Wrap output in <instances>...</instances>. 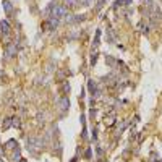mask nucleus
Returning a JSON list of instances; mask_svg holds the SVG:
<instances>
[{"mask_svg": "<svg viewBox=\"0 0 162 162\" xmlns=\"http://www.w3.org/2000/svg\"><path fill=\"white\" fill-rule=\"evenodd\" d=\"M42 147H44V141H42L40 138H34V136L28 138V151H29L33 156H36L37 151H40Z\"/></svg>", "mask_w": 162, "mask_h": 162, "instance_id": "2", "label": "nucleus"}, {"mask_svg": "<svg viewBox=\"0 0 162 162\" xmlns=\"http://www.w3.org/2000/svg\"><path fill=\"white\" fill-rule=\"evenodd\" d=\"M16 55V42H10L7 44V49H5V58H11V57Z\"/></svg>", "mask_w": 162, "mask_h": 162, "instance_id": "4", "label": "nucleus"}, {"mask_svg": "<svg viewBox=\"0 0 162 162\" xmlns=\"http://www.w3.org/2000/svg\"><path fill=\"white\" fill-rule=\"evenodd\" d=\"M84 20V15H73V16H66L65 18V21L66 23H80V21H83Z\"/></svg>", "mask_w": 162, "mask_h": 162, "instance_id": "5", "label": "nucleus"}, {"mask_svg": "<svg viewBox=\"0 0 162 162\" xmlns=\"http://www.w3.org/2000/svg\"><path fill=\"white\" fill-rule=\"evenodd\" d=\"M47 13H50V16H55V18H63V16H66V13H68V7L66 5H60V3H57V2H52L50 5H49V8H47Z\"/></svg>", "mask_w": 162, "mask_h": 162, "instance_id": "1", "label": "nucleus"}, {"mask_svg": "<svg viewBox=\"0 0 162 162\" xmlns=\"http://www.w3.org/2000/svg\"><path fill=\"white\" fill-rule=\"evenodd\" d=\"M106 62L109 63V65L112 66V68H115V65H117V60H114L112 57H106Z\"/></svg>", "mask_w": 162, "mask_h": 162, "instance_id": "12", "label": "nucleus"}, {"mask_svg": "<svg viewBox=\"0 0 162 162\" xmlns=\"http://www.w3.org/2000/svg\"><path fill=\"white\" fill-rule=\"evenodd\" d=\"M97 62V52H92L91 54V65H96Z\"/></svg>", "mask_w": 162, "mask_h": 162, "instance_id": "14", "label": "nucleus"}, {"mask_svg": "<svg viewBox=\"0 0 162 162\" xmlns=\"http://www.w3.org/2000/svg\"><path fill=\"white\" fill-rule=\"evenodd\" d=\"M20 162H28V161H26V159H21V161Z\"/></svg>", "mask_w": 162, "mask_h": 162, "instance_id": "20", "label": "nucleus"}, {"mask_svg": "<svg viewBox=\"0 0 162 162\" xmlns=\"http://www.w3.org/2000/svg\"><path fill=\"white\" fill-rule=\"evenodd\" d=\"M21 125V122L18 117H11V127H20Z\"/></svg>", "mask_w": 162, "mask_h": 162, "instance_id": "11", "label": "nucleus"}, {"mask_svg": "<svg viewBox=\"0 0 162 162\" xmlns=\"http://www.w3.org/2000/svg\"><path fill=\"white\" fill-rule=\"evenodd\" d=\"M99 39H101V29L96 31V37H94V42H92V46H94V47L99 46Z\"/></svg>", "mask_w": 162, "mask_h": 162, "instance_id": "9", "label": "nucleus"}, {"mask_svg": "<svg viewBox=\"0 0 162 162\" xmlns=\"http://www.w3.org/2000/svg\"><path fill=\"white\" fill-rule=\"evenodd\" d=\"M10 127H11V118H7L5 123H3V128L7 130V128H10Z\"/></svg>", "mask_w": 162, "mask_h": 162, "instance_id": "16", "label": "nucleus"}, {"mask_svg": "<svg viewBox=\"0 0 162 162\" xmlns=\"http://www.w3.org/2000/svg\"><path fill=\"white\" fill-rule=\"evenodd\" d=\"M123 2H125V0H117V2H115V7H118V5H123Z\"/></svg>", "mask_w": 162, "mask_h": 162, "instance_id": "19", "label": "nucleus"}, {"mask_svg": "<svg viewBox=\"0 0 162 162\" xmlns=\"http://www.w3.org/2000/svg\"><path fill=\"white\" fill-rule=\"evenodd\" d=\"M7 147H10V149H15V147H18V143H16L15 139H10V141L7 143Z\"/></svg>", "mask_w": 162, "mask_h": 162, "instance_id": "13", "label": "nucleus"}, {"mask_svg": "<svg viewBox=\"0 0 162 162\" xmlns=\"http://www.w3.org/2000/svg\"><path fill=\"white\" fill-rule=\"evenodd\" d=\"M3 10H5L7 15H10L11 11H13V3L8 2V0H5V2H3Z\"/></svg>", "mask_w": 162, "mask_h": 162, "instance_id": "8", "label": "nucleus"}, {"mask_svg": "<svg viewBox=\"0 0 162 162\" xmlns=\"http://www.w3.org/2000/svg\"><path fill=\"white\" fill-rule=\"evenodd\" d=\"M65 3H66V5L75 7V5H78V0H65Z\"/></svg>", "mask_w": 162, "mask_h": 162, "instance_id": "15", "label": "nucleus"}, {"mask_svg": "<svg viewBox=\"0 0 162 162\" xmlns=\"http://www.w3.org/2000/svg\"><path fill=\"white\" fill-rule=\"evenodd\" d=\"M62 91H63V94H68V92H70V84H68V81H63V84H62Z\"/></svg>", "mask_w": 162, "mask_h": 162, "instance_id": "10", "label": "nucleus"}, {"mask_svg": "<svg viewBox=\"0 0 162 162\" xmlns=\"http://www.w3.org/2000/svg\"><path fill=\"white\" fill-rule=\"evenodd\" d=\"M0 29H2L3 34H8V33H10V23L7 20H2L0 21Z\"/></svg>", "mask_w": 162, "mask_h": 162, "instance_id": "6", "label": "nucleus"}, {"mask_svg": "<svg viewBox=\"0 0 162 162\" xmlns=\"http://www.w3.org/2000/svg\"><path fill=\"white\" fill-rule=\"evenodd\" d=\"M84 157H86V159H91V147H88V149H86V152H84Z\"/></svg>", "mask_w": 162, "mask_h": 162, "instance_id": "17", "label": "nucleus"}, {"mask_svg": "<svg viewBox=\"0 0 162 162\" xmlns=\"http://www.w3.org/2000/svg\"><path fill=\"white\" fill-rule=\"evenodd\" d=\"M92 2H94V0H83V3H84V5H91Z\"/></svg>", "mask_w": 162, "mask_h": 162, "instance_id": "18", "label": "nucleus"}, {"mask_svg": "<svg viewBox=\"0 0 162 162\" xmlns=\"http://www.w3.org/2000/svg\"><path fill=\"white\" fill-rule=\"evenodd\" d=\"M11 161H13V162H20L21 161V149H20V147H15V149H13Z\"/></svg>", "mask_w": 162, "mask_h": 162, "instance_id": "7", "label": "nucleus"}, {"mask_svg": "<svg viewBox=\"0 0 162 162\" xmlns=\"http://www.w3.org/2000/svg\"><path fill=\"white\" fill-rule=\"evenodd\" d=\"M57 107H58V110L60 112H66L68 109H70V99L66 96L60 97L58 101H57Z\"/></svg>", "mask_w": 162, "mask_h": 162, "instance_id": "3", "label": "nucleus"}]
</instances>
